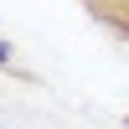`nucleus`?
Returning <instances> with one entry per match:
<instances>
[{"label": "nucleus", "instance_id": "nucleus-1", "mask_svg": "<svg viewBox=\"0 0 129 129\" xmlns=\"http://www.w3.org/2000/svg\"><path fill=\"white\" fill-rule=\"evenodd\" d=\"M5 62H10V47H5V41H0V67H5Z\"/></svg>", "mask_w": 129, "mask_h": 129}, {"label": "nucleus", "instance_id": "nucleus-3", "mask_svg": "<svg viewBox=\"0 0 129 129\" xmlns=\"http://www.w3.org/2000/svg\"><path fill=\"white\" fill-rule=\"evenodd\" d=\"M124 124H129V119H124Z\"/></svg>", "mask_w": 129, "mask_h": 129}, {"label": "nucleus", "instance_id": "nucleus-2", "mask_svg": "<svg viewBox=\"0 0 129 129\" xmlns=\"http://www.w3.org/2000/svg\"><path fill=\"white\" fill-rule=\"evenodd\" d=\"M119 5H129V0H119Z\"/></svg>", "mask_w": 129, "mask_h": 129}]
</instances>
